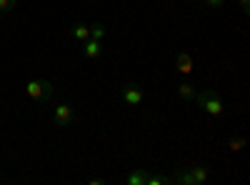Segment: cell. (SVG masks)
Returning a JSON list of instances; mask_svg holds the SVG:
<instances>
[{
  "instance_id": "6da1fadb",
  "label": "cell",
  "mask_w": 250,
  "mask_h": 185,
  "mask_svg": "<svg viewBox=\"0 0 250 185\" xmlns=\"http://www.w3.org/2000/svg\"><path fill=\"white\" fill-rule=\"evenodd\" d=\"M193 103H198V108H200V110H203L205 115L220 118V115L225 113V103H223L220 93H218V90H213V88L198 90V93H195V100H193Z\"/></svg>"
},
{
  "instance_id": "7a4b0ae2",
  "label": "cell",
  "mask_w": 250,
  "mask_h": 185,
  "mask_svg": "<svg viewBox=\"0 0 250 185\" xmlns=\"http://www.w3.org/2000/svg\"><path fill=\"white\" fill-rule=\"evenodd\" d=\"M25 93L35 103H50L53 93H55V85L50 83L48 78H35V80H28L25 83Z\"/></svg>"
},
{
  "instance_id": "3957f363",
  "label": "cell",
  "mask_w": 250,
  "mask_h": 185,
  "mask_svg": "<svg viewBox=\"0 0 250 185\" xmlns=\"http://www.w3.org/2000/svg\"><path fill=\"white\" fill-rule=\"evenodd\" d=\"M170 178H173V183H183V185H203V183H208L210 173H208L205 165H195V168L178 170V173H173Z\"/></svg>"
},
{
  "instance_id": "277c9868",
  "label": "cell",
  "mask_w": 250,
  "mask_h": 185,
  "mask_svg": "<svg viewBox=\"0 0 250 185\" xmlns=\"http://www.w3.org/2000/svg\"><path fill=\"white\" fill-rule=\"evenodd\" d=\"M143 98H145V90L138 83H125L120 88V100L125 103V105H130V108H138L143 103Z\"/></svg>"
},
{
  "instance_id": "5b68a950",
  "label": "cell",
  "mask_w": 250,
  "mask_h": 185,
  "mask_svg": "<svg viewBox=\"0 0 250 185\" xmlns=\"http://www.w3.org/2000/svg\"><path fill=\"white\" fill-rule=\"evenodd\" d=\"M73 120H75V113H73V108L68 105V103H58V105L53 108V123L58 128H68Z\"/></svg>"
},
{
  "instance_id": "8992f818",
  "label": "cell",
  "mask_w": 250,
  "mask_h": 185,
  "mask_svg": "<svg viewBox=\"0 0 250 185\" xmlns=\"http://www.w3.org/2000/svg\"><path fill=\"white\" fill-rule=\"evenodd\" d=\"M193 68H195V63H193L190 53H178V55H175V70H178V73L190 75V73H193Z\"/></svg>"
},
{
  "instance_id": "52a82bcc",
  "label": "cell",
  "mask_w": 250,
  "mask_h": 185,
  "mask_svg": "<svg viewBox=\"0 0 250 185\" xmlns=\"http://www.w3.org/2000/svg\"><path fill=\"white\" fill-rule=\"evenodd\" d=\"M83 55H85V60H95L103 55V45H100V40H93L88 38L85 43H83Z\"/></svg>"
},
{
  "instance_id": "ba28073f",
  "label": "cell",
  "mask_w": 250,
  "mask_h": 185,
  "mask_svg": "<svg viewBox=\"0 0 250 185\" xmlns=\"http://www.w3.org/2000/svg\"><path fill=\"white\" fill-rule=\"evenodd\" d=\"M70 35L78 40V43H85V40L90 38V25H85V23H75L73 30H70Z\"/></svg>"
},
{
  "instance_id": "9c48e42d",
  "label": "cell",
  "mask_w": 250,
  "mask_h": 185,
  "mask_svg": "<svg viewBox=\"0 0 250 185\" xmlns=\"http://www.w3.org/2000/svg\"><path fill=\"white\" fill-rule=\"evenodd\" d=\"M125 183H128V185H145V183H148V170H133L128 178H125Z\"/></svg>"
},
{
  "instance_id": "30bf717a",
  "label": "cell",
  "mask_w": 250,
  "mask_h": 185,
  "mask_svg": "<svg viewBox=\"0 0 250 185\" xmlns=\"http://www.w3.org/2000/svg\"><path fill=\"white\" fill-rule=\"evenodd\" d=\"M195 93H198V90H195L190 83H180V85H178V95H180L185 103H193V100H195Z\"/></svg>"
},
{
  "instance_id": "8fae6325",
  "label": "cell",
  "mask_w": 250,
  "mask_h": 185,
  "mask_svg": "<svg viewBox=\"0 0 250 185\" xmlns=\"http://www.w3.org/2000/svg\"><path fill=\"white\" fill-rule=\"evenodd\" d=\"M105 33H108V28L103 25V23H93L90 25V38L93 40H103V38H105Z\"/></svg>"
},
{
  "instance_id": "7c38bea8",
  "label": "cell",
  "mask_w": 250,
  "mask_h": 185,
  "mask_svg": "<svg viewBox=\"0 0 250 185\" xmlns=\"http://www.w3.org/2000/svg\"><path fill=\"white\" fill-rule=\"evenodd\" d=\"M228 145H230V150H233V153H240V150H243V145H245V135L230 138V143H228Z\"/></svg>"
},
{
  "instance_id": "4fadbf2b",
  "label": "cell",
  "mask_w": 250,
  "mask_h": 185,
  "mask_svg": "<svg viewBox=\"0 0 250 185\" xmlns=\"http://www.w3.org/2000/svg\"><path fill=\"white\" fill-rule=\"evenodd\" d=\"M13 5H15V0H0V15H3V13H8Z\"/></svg>"
},
{
  "instance_id": "5bb4252c",
  "label": "cell",
  "mask_w": 250,
  "mask_h": 185,
  "mask_svg": "<svg viewBox=\"0 0 250 185\" xmlns=\"http://www.w3.org/2000/svg\"><path fill=\"white\" fill-rule=\"evenodd\" d=\"M205 8H223L225 5V0H203Z\"/></svg>"
},
{
  "instance_id": "9a60e30c",
  "label": "cell",
  "mask_w": 250,
  "mask_h": 185,
  "mask_svg": "<svg viewBox=\"0 0 250 185\" xmlns=\"http://www.w3.org/2000/svg\"><path fill=\"white\" fill-rule=\"evenodd\" d=\"M238 5H240L243 13H248V10H250V0H238Z\"/></svg>"
}]
</instances>
